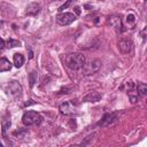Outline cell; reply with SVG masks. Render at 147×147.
Here are the masks:
<instances>
[{
	"label": "cell",
	"mask_w": 147,
	"mask_h": 147,
	"mask_svg": "<svg viewBox=\"0 0 147 147\" xmlns=\"http://www.w3.org/2000/svg\"><path fill=\"white\" fill-rule=\"evenodd\" d=\"M129 96H130V100H131L132 103H136V102L138 101V95H132V94H130Z\"/></svg>",
	"instance_id": "obj_21"
},
{
	"label": "cell",
	"mask_w": 147,
	"mask_h": 147,
	"mask_svg": "<svg viewBox=\"0 0 147 147\" xmlns=\"http://www.w3.org/2000/svg\"><path fill=\"white\" fill-rule=\"evenodd\" d=\"M8 92L10 95H13L14 98H18L22 95V86L18 82L13 80L8 84Z\"/></svg>",
	"instance_id": "obj_6"
},
{
	"label": "cell",
	"mask_w": 147,
	"mask_h": 147,
	"mask_svg": "<svg viewBox=\"0 0 147 147\" xmlns=\"http://www.w3.org/2000/svg\"><path fill=\"white\" fill-rule=\"evenodd\" d=\"M75 9H76V13H77V14H79V8H78V7H76Z\"/></svg>",
	"instance_id": "obj_23"
},
{
	"label": "cell",
	"mask_w": 147,
	"mask_h": 147,
	"mask_svg": "<svg viewBox=\"0 0 147 147\" xmlns=\"http://www.w3.org/2000/svg\"><path fill=\"white\" fill-rule=\"evenodd\" d=\"M101 98H102V93L98 91H91L83 98V102H98L100 101Z\"/></svg>",
	"instance_id": "obj_10"
},
{
	"label": "cell",
	"mask_w": 147,
	"mask_h": 147,
	"mask_svg": "<svg viewBox=\"0 0 147 147\" xmlns=\"http://www.w3.org/2000/svg\"><path fill=\"white\" fill-rule=\"evenodd\" d=\"M116 119H117V114H116V113H108V114H106V115L101 118V121L99 122L98 125H100V126H109V125H111Z\"/></svg>",
	"instance_id": "obj_8"
},
{
	"label": "cell",
	"mask_w": 147,
	"mask_h": 147,
	"mask_svg": "<svg viewBox=\"0 0 147 147\" xmlns=\"http://www.w3.org/2000/svg\"><path fill=\"white\" fill-rule=\"evenodd\" d=\"M94 137H96V133H95V132H94V133H92V134H90V136H87V137H86V138L80 142V145H82V146L90 145V142H91V141H93Z\"/></svg>",
	"instance_id": "obj_18"
},
{
	"label": "cell",
	"mask_w": 147,
	"mask_h": 147,
	"mask_svg": "<svg viewBox=\"0 0 147 147\" xmlns=\"http://www.w3.org/2000/svg\"><path fill=\"white\" fill-rule=\"evenodd\" d=\"M24 56L21 53H15L14 54V65L16 68H21L24 64Z\"/></svg>",
	"instance_id": "obj_13"
},
{
	"label": "cell",
	"mask_w": 147,
	"mask_h": 147,
	"mask_svg": "<svg viewBox=\"0 0 147 147\" xmlns=\"http://www.w3.org/2000/svg\"><path fill=\"white\" fill-rule=\"evenodd\" d=\"M20 45H21V41L15 40V39H11V38H9V39L6 41V47H8V48L17 47V46H20Z\"/></svg>",
	"instance_id": "obj_17"
},
{
	"label": "cell",
	"mask_w": 147,
	"mask_h": 147,
	"mask_svg": "<svg viewBox=\"0 0 147 147\" xmlns=\"http://www.w3.org/2000/svg\"><path fill=\"white\" fill-rule=\"evenodd\" d=\"M134 21H136V16H134L133 14H129V15L126 16V22H127L129 24H133Z\"/></svg>",
	"instance_id": "obj_20"
},
{
	"label": "cell",
	"mask_w": 147,
	"mask_h": 147,
	"mask_svg": "<svg viewBox=\"0 0 147 147\" xmlns=\"http://www.w3.org/2000/svg\"><path fill=\"white\" fill-rule=\"evenodd\" d=\"M60 111L63 115H74L76 113V106H74V102H64L60 106Z\"/></svg>",
	"instance_id": "obj_9"
},
{
	"label": "cell",
	"mask_w": 147,
	"mask_h": 147,
	"mask_svg": "<svg viewBox=\"0 0 147 147\" xmlns=\"http://www.w3.org/2000/svg\"><path fill=\"white\" fill-rule=\"evenodd\" d=\"M10 124H11V122H10V117H9V116H6V117L2 118L1 126H2V134H3L5 137H6V132H7V130L10 127Z\"/></svg>",
	"instance_id": "obj_14"
},
{
	"label": "cell",
	"mask_w": 147,
	"mask_h": 147,
	"mask_svg": "<svg viewBox=\"0 0 147 147\" xmlns=\"http://www.w3.org/2000/svg\"><path fill=\"white\" fill-rule=\"evenodd\" d=\"M6 47V41L0 37V49H2V48H5Z\"/></svg>",
	"instance_id": "obj_22"
},
{
	"label": "cell",
	"mask_w": 147,
	"mask_h": 147,
	"mask_svg": "<svg viewBox=\"0 0 147 147\" xmlns=\"http://www.w3.org/2000/svg\"><path fill=\"white\" fill-rule=\"evenodd\" d=\"M11 69V63L9 62V60H7L6 57H1L0 59V71H8Z\"/></svg>",
	"instance_id": "obj_12"
},
{
	"label": "cell",
	"mask_w": 147,
	"mask_h": 147,
	"mask_svg": "<svg viewBox=\"0 0 147 147\" xmlns=\"http://www.w3.org/2000/svg\"><path fill=\"white\" fill-rule=\"evenodd\" d=\"M137 92H138V95L145 96L147 94V85L145 83H138V85H137Z\"/></svg>",
	"instance_id": "obj_16"
},
{
	"label": "cell",
	"mask_w": 147,
	"mask_h": 147,
	"mask_svg": "<svg viewBox=\"0 0 147 147\" xmlns=\"http://www.w3.org/2000/svg\"><path fill=\"white\" fill-rule=\"evenodd\" d=\"M101 64H102V62L99 59H92L90 61H85V63H84V65L82 68L83 74L85 76L93 75V74H95L101 68Z\"/></svg>",
	"instance_id": "obj_3"
},
{
	"label": "cell",
	"mask_w": 147,
	"mask_h": 147,
	"mask_svg": "<svg viewBox=\"0 0 147 147\" xmlns=\"http://www.w3.org/2000/svg\"><path fill=\"white\" fill-rule=\"evenodd\" d=\"M76 21V15L72 13H60L56 16V22L60 25H69Z\"/></svg>",
	"instance_id": "obj_4"
},
{
	"label": "cell",
	"mask_w": 147,
	"mask_h": 147,
	"mask_svg": "<svg viewBox=\"0 0 147 147\" xmlns=\"http://www.w3.org/2000/svg\"><path fill=\"white\" fill-rule=\"evenodd\" d=\"M107 23H108L111 28H114L117 32H122V31H123L122 20H121V17H119L118 15H110V16H108Z\"/></svg>",
	"instance_id": "obj_5"
},
{
	"label": "cell",
	"mask_w": 147,
	"mask_h": 147,
	"mask_svg": "<svg viewBox=\"0 0 147 147\" xmlns=\"http://www.w3.org/2000/svg\"><path fill=\"white\" fill-rule=\"evenodd\" d=\"M133 44L130 39H121L118 41V49L122 54H130L132 51Z\"/></svg>",
	"instance_id": "obj_7"
},
{
	"label": "cell",
	"mask_w": 147,
	"mask_h": 147,
	"mask_svg": "<svg viewBox=\"0 0 147 147\" xmlns=\"http://www.w3.org/2000/svg\"><path fill=\"white\" fill-rule=\"evenodd\" d=\"M2 25H3V22H2V21H0V28H2Z\"/></svg>",
	"instance_id": "obj_24"
},
{
	"label": "cell",
	"mask_w": 147,
	"mask_h": 147,
	"mask_svg": "<svg viewBox=\"0 0 147 147\" xmlns=\"http://www.w3.org/2000/svg\"><path fill=\"white\" fill-rule=\"evenodd\" d=\"M85 61H86L85 56L82 53H78V52L70 53L64 59L65 65L69 69H71V70H79V69H82L84 63H85Z\"/></svg>",
	"instance_id": "obj_1"
},
{
	"label": "cell",
	"mask_w": 147,
	"mask_h": 147,
	"mask_svg": "<svg viewBox=\"0 0 147 147\" xmlns=\"http://www.w3.org/2000/svg\"><path fill=\"white\" fill-rule=\"evenodd\" d=\"M37 82H38V72L36 70H33L29 74V85H30V87H33Z\"/></svg>",
	"instance_id": "obj_15"
},
{
	"label": "cell",
	"mask_w": 147,
	"mask_h": 147,
	"mask_svg": "<svg viewBox=\"0 0 147 147\" xmlns=\"http://www.w3.org/2000/svg\"><path fill=\"white\" fill-rule=\"evenodd\" d=\"M40 11V5L38 2H31L28 5L26 9H25V14L28 16H34Z\"/></svg>",
	"instance_id": "obj_11"
},
{
	"label": "cell",
	"mask_w": 147,
	"mask_h": 147,
	"mask_svg": "<svg viewBox=\"0 0 147 147\" xmlns=\"http://www.w3.org/2000/svg\"><path fill=\"white\" fill-rule=\"evenodd\" d=\"M72 1H74V0H67V1H65V3H63V5L59 8V11H63L64 9H67V8L71 5V2H72Z\"/></svg>",
	"instance_id": "obj_19"
},
{
	"label": "cell",
	"mask_w": 147,
	"mask_h": 147,
	"mask_svg": "<svg viewBox=\"0 0 147 147\" xmlns=\"http://www.w3.org/2000/svg\"><path fill=\"white\" fill-rule=\"evenodd\" d=\"M42 121V117L39 113L37 111H33V110H29V111H25L22 116V122L24 125L26 126H30V125H37V124H40Z\"/></svg>",
	"instance_id": "obj_2"
}]
</instances>
